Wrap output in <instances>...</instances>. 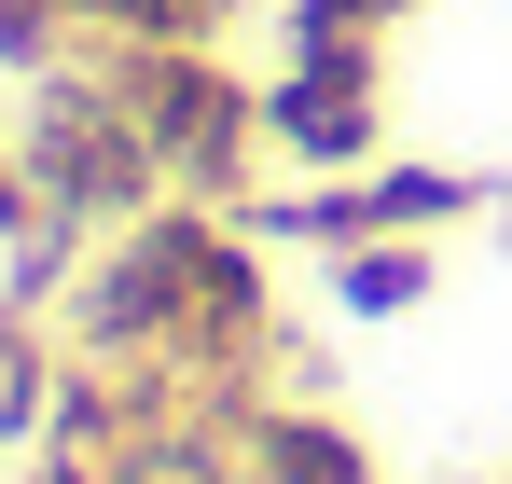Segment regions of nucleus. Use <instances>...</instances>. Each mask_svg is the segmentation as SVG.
<instances>
[{
    "label": "nucleus",
    "mask_w": 512,
    "mask_h": 484,
    "mask_svg": "<svg viewBox=\"0 0 512 484\" xmlns=\"http://www.w3.org/2000/svg\"><path fill=\"white\" fill-rule=\"evenodd\" d=\"M250 402H153L139 443L111 457V484H250Z\"/></svg>",
    "instance_id": "6"
},
{
    "label": "nucleus",
    "mask_w": 512,
    "mask_h": 484,
    "mask_svg": "<svg viewBox=\"0 0 512 484\" xmlns=\"http://www.w3.org/2000/svg\"><path fill=\"white\" fill-rule=\"evenodd\" d=\"M56 374H70V332H56V305H14V291H0V457H28V443H42Z\"/></svg>",
    "instance_id": "8"
},
{
    "label": "nucleus",
    "mask_w": 512,
    "mask_h": 484,
    "mask_svg": "<svg viewBox=\"0 0 512 484\" xmlns=\"http://www.w3.org/2000/svg\"><path fill=\"white\" fill-rule=\"evenodd\" d=\"M236 429H250V484H388V471H374V443H360L346 415L291 402V388H263Z\"/></svg>",
    "instance_id": "7"
},
{
    "label": "nucleus",
    "mask_w": 512,
    "mask_h": 484,
    "mask_svg": "<svg viewBox=\"0 0 512 484\" xmlns=\"http://www.w3.org/2000/svg\"><path fill=\"white\" fill-rule=\"evenodd\" d=\"M14 180L70 222V236H125L139 208H167V166H153V139H139V111H125V83H111V56H70V70L28 83V111H14Z\"/></svg>",
    "instance_id": "2"
},
{
    "label": "nucleus",
    "mask_w": 512,
    "mask_h": 484,
    "mask_svg": "<svg viewBox=\"0 0 512 484\" xmlns=\"http://www.w3.org/2000/svg\"><path fill=\"white\" fill-rule=\"evenodd\" d=\"M14 484H28V471H14Z\"/></svg>",
    "instance_id": "13"
},
{
    "label": "nucleus",
    "mask_w": 512,
    "mask_h": 484,
    "mask_svg": "<svg viewBox=\"0 0 512 484\" xmlns=\"http://www.w3.org/2000/svg\"><path fill=\"white\" fill-rule=\"evenodd\" d=\"M319 291H333L346 319H416L429 291H443V236H360L319 263Z\"/></svg>",
    "instance_id": "9"
},
{
    "label": "nucleus",
    "mask_w": 512,
    "mask_h": 484,
    "mask_svg": "<svg viewBox=\"0 0 512 484\" xmlns=\"http://www.w3.org/2000/svg\"><path fill=\"white\" fill-rule=\"evenodd\" d=\"M111 83H125V111H139V139L167 166V194L194 208H250L263 153V70H236L222 42H97Z\"/></svg>",
    "instance_id": "3"
},
{
    "label": "nucleus",
    "mask_w": 512,
    "mask_h": 484,
    "mask_svg": "<svg viewBox=\"0 0 512 484\" xmlns=\"http://www.w3.org/2000/svg\"><path fill=\"white\" fill-rule=\"evenodd\" d=\"M346 14H374V28H402V14H416V0H346Z\"/></svg>",
    "instance_id": "12"
},
{
    "label": "nucleus",
    "mask_w": 512,
    "mask_h": 484,
    "mask_svg": "<svg viewBox=\"0 0 512 484\" xmlns=\"http://www.w3.org/2000/svg\"><path fill=\"white\" fill-rule=\"evenodd\" d=\"M84 42H236V0H97Z\"/></svg>",
    "instance_id": "11"
},
{
    "label": "nucleus",
    "mask_w": 512,
    "mask_h": 484,
    "mask_svg": "<svg viewBox=\"0 0 512 484\" xmlns=\"http://www.w3.org/2000/svg\"><path fill=\"white\" fill-rule=\"evenodd\" d=\"M84 56V14L70 0H0V83H42Z\"/></svg>",
    "instance_id": "10"
},
{
    "label": "nucleus",
    "mask_w": 512,
    "mask_h": 484,
    "mask_svg": "<svg viewBox=\"0 0 512 484\" xmlns=\"http://www.w3.org/2000/svg\"><path fill=\"white\" fill-rule=\"evenodd\" d=\"M499 208V180L485 166H429V153H374L346 166V180H305V194H250L236 222L263 249H305V263H333L360 236H457V222H485Z\"/></svg>",
    "instance_id": "4"
},
{
    "label": "nucleus",
    "mask_w": 512,
    "mask_h": 484,
    "mask_svg": "<svg viewBox=\"0 0 512 484\" xmlns=\"http://www.w3.org/2000/svg\"><path fill=\"white\" fill-rule=\"evenodd\" d=\"M263 153L291 180H346L388 153V42H333V56H277L263 70Z\"/></svg>",
    "instance_id": "5"
},
{
    "label": "nucleus",
    "mask_w": 512,
    "mask_h": 484,
    "mask_svg": "<svg viewBox=\"0 0 512 484\" xmlns=\"http://www.w3.org/2000/svg\"><path fill=\"white\" fill-rule=\"evenodd\" d=\"M236 249V208H194V194H167V208H139L125 236L84 249V277L56 291V332H70V360H111V374H167V346L194 332V305H208V263Z\"/></svg>",
    "instance_id": "1"
}]
</instances>
